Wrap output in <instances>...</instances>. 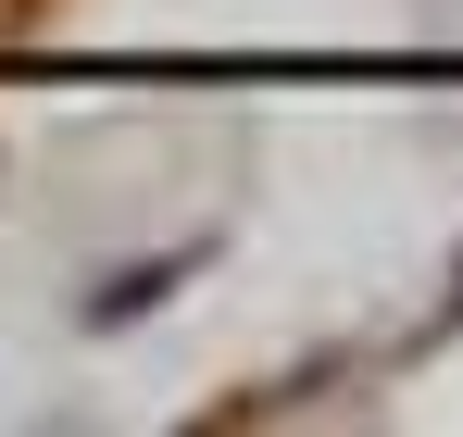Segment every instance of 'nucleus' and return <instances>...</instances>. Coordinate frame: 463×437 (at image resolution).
<instances>
[{
    "label": "nucleus",
    "instance_id": "obj_1",
    "mask_svg": "<svg viewBox=\"0 0 463 437\" xmlns=\"http://www.w3.org/2000/svg\"><path fill=\"white\" fill-rule=\"evenodd\" d=\"M188 263H201V250H163V263H126V275H100V288H88V325L113 338V325H138V312H163V288H175Z\"/></svg>",
    "mask_w": 463,
    "mask_h": 437
}]
</instances>
